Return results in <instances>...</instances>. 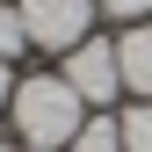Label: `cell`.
Listing matches in <instances>:
<instances>
[{
  "instance_id": "cell-2",
  "label": "cell",
  "mask_w": 152,
  "mask_h": 152,
  "mask_svg": "<svg viewBox=\"0 0 152 152\" xmlns=\"http://www.w3.org/2000/svg\"><path fill=\"white\" fill-rule=\"evenodd\" d=\"M22 7V29L36 51H80L87 22H94V0H15Z\"/></svg>"
},
{
  "instance_id": "cell-8",
  "label": "cell",
  "mask_w": 152,
  "mask_h": 152,
  "mask_svg": "<svg viewBox=\"0 0 152 152\" xmlns=\"http://www.w3.org/2000/svg\"><path fill=\"white\" fill-rule=\"evenodd\" d=\"M94 7H102V15H116V22H145V15H152V0H94Z\"/></svg>"
},
{
  "instance_id": "cell-9",
  "label": "cell",
  "mask_w": 152,
  "mask_h": 152,
  "mask_svg": "<svg viewBox=\"0 0 152 152\" xmlns=\"http://www.w3.org/2000/svg\"><path fill=\"white\" fill-rule=\"evenodd\" d=\"M15 102V72H7V58H0V109Z\"/></svg>"
},
{
  "instance_id": "cell-10",
  "label": "cell",
  "mask_w": 152,
  "mask_h": 152,
  "mask_svg": "<svg viewBox=\"0 0 152 152\" xmlns=\"http://www.w3.org/2000/svg\"><path fill=\"white\" fill-rule=\"evenodd\" d=\"M22 152H44V145H22Z\"/></svg>"
},
{
  "instance_id": "cell-6",
  "label": "cell",
  "mask_w": 152,
  "mask_h": 152,
  "mask_svg": "<svg viewBox=\"0 0 152 152\" xmlns=\"http://www.w3.org/2000/svg\"><path fill=\"white\" fill-rule=\"evenodd\" d=\"M22 51H29V29H22V7H15V0H0V58H22Z\"/></svg>"
},
{
  "instance_id": "cell-1",
  "label": "cell",
  "mask_w": 152,
  "mask_h": 152,
  "mask_svg": "<svg viewBox=\"0 0 152 152\" xmlns=\"http://www.w3.org/2000/svg\"><path fill=\"white\" fill-rule=\"evenodd\" d=\"M22 145H44V152H65L87 123V102L65 72H36V80H15V102H7Z\"/></svg>"
},
{
  "instance_id": "cell-7",
  "label": "cell",
  "mask_w": 152,
  "mask_h": 152,
  "mask_svg": "<svg viewBox=\"0 0 152 152\" xmlns=\"http://www.w3.org/2000/svg\"><path fill=\"white\" fill-rule=\"evenodd\" d=\"M123 152H152V102H138V109H123Z\"/></svg>"
},
{
  "instance_id": "cell-5",
  "label": "cell",
  "mask_w": 152,
  "mask_h": 152,
  "mask_svg": "<svg viewBox=\"0 0 152 152\" xmlns=\"http://www.w3.org/2000/svg\"><path fill=\"white\" fill-rule=\"evenodd\" d=\"M72 152H123V123L87 116V123H80V138H72Z\"/></svg>"
},
{
  "instance_id": "cell-3",
  "label": "cell",
  "mask_w": 152,
  "mask_h": 152,
  "mask_svg": "<svg viewBox=\"0 0 152 152\" xmlns=\"http://www.w3.org/2000/svg\"><path fill=\"white\" fill-rule=\"evenodd\" d=\"M65 80L80 87V102H87V109L116 102V94H123V65H116V44H109V36H87L80 51H65Z\"/></svg>"
},
{
  "instance_id": "cell-11",
  "label": "cell",
  "mask_w": 152,
  "mask_h": 152,
  "mask_svg": "<svg viewBox=\"0 0 152 152\" xmlns=\"http://www.w3.org/2000/svg\"><path fill=\"white\" fill-rule=\"evenodd\" d=\"M0 152H7V145H0Z\"/></svg>"
},
{
  "instance_id": "cell-4",
  "label": "cell",
  "mask_w": 152,
  "mask_h": 152,
  "mask_svg": "<svg viewBox=\"0 0 152 152\" xmlns=\"http://www.w3.org/2000/svg\"><path fill=\"white\" fill-rule=\"evenodd\" d=\"M116 65H123V87L152 102V22H130L116 36Z\"/></svg>"
}]
</instances>
